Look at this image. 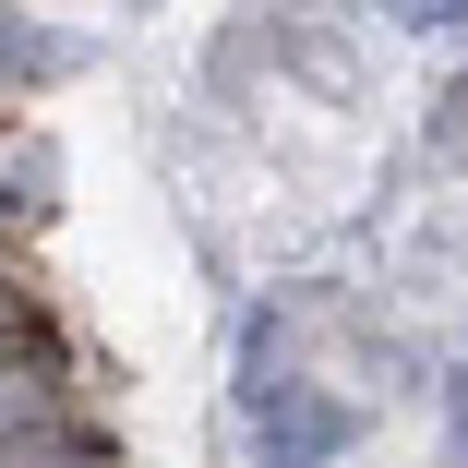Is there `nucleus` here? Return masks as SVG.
Returning <instances> with one entry per match:
<instances>
[{"instance_id": "nucleus-1", "label": "nucleus", "mask_w": 468, "mask_h": 468, "mask_svg": "<svg viewBox=\"0 0 468 468\" xmlns=\"http://www.w3.org/2000/svg\"><path fill=\"white\" fill-rule=\"evenodd\" d=\"M348 409L336 397H313V385H252V456L264 468H336L348 456Z\"/></svg>"}, {"instance_id": "nucleus-2", "label": "nucleus", "mask_w": 468, "mask_h": 468, "mask_svg": "<svg viewBox=\"0 0 468 468\" xmlns=\"http://www.w3.org/2000/svg\"><path fill=\"white\" fill-rule=\"evenodd\" d=\"M72 37H37V25H0V72H60Z\"/></svg>"}, {"instance_id": "nucleus-3", "label": "nucleus", "mask_w": 468, "mask_h": 468, "mask_svg": "<svg viewBox=\"0 0 468 468\" xmlns=\"http://www.w3.org/2000/svg\"><path fill=\"white\" fill-rule=\"evenodd\" d=\"M385 25H409V37H456L468 0H385Z\"/></svg>"}, {"instance_id": "nucleus-4", "label": "nucleus", "mask_w": 468, "mask_h": 468, "mask_svg": "<svg viewBox=\"0 0 468 468\" xmlns=\"http://www.w3.org/2000/svg\"><path fill=\"white\" fill-rule=\"evenodd\" d=\"M444 409H456V456H468V385H444Z\"/></svg>"}]
</instances>
